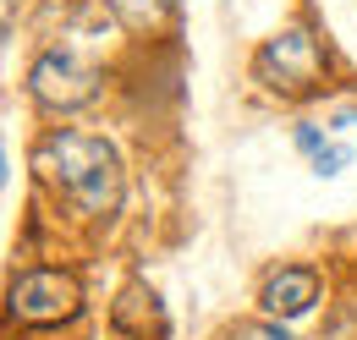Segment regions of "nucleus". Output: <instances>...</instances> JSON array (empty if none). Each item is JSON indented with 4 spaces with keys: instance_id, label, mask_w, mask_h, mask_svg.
I'll list each match as a JSON object with an SVG mask.
<instances>
[{
    "instance_id": "5",
    "label": "nucleus",
    "mask_w": 357,
    "mask_h": 340,
    "mask_svg": "<svg viewBox=\"0 0 357 340\" xmlns=\"http://www.w3.org/2000/svg\"><path fill=\"white\" fill-rule=\"evenodd\" d=\"M259 302H264L269 318H303L313 302H319V275L313 269H280V275H269Z\"/></svg>"
},
{
    "instance_id": "10",
    "label": "nucleus",
    "mask_w": 357,
    "mask_h": 340,
    "mask_svg": "<svg viewBox=\"0 0 357 340\" xmlns=\"http://www.w3.org/2000/svg\"><path fill=\"white\" fill-rule=\"evenodd\" d=\"M324 340H357V324L352 318H335V324L324 330Z\"/></svg>"
},
{
    "instance_id": "7",
    "label": "nucleus",
    "mask_w": 357,
    "mask_h": 340,
    "mask_svg": "<svg viewBox=\"0 0 357 340\" xmlns=\"http://www.w3.org/2000/svg\"><path fill=\"white\" fill-rule=\"evenodd\" d=\"M110 11L127 22V28H160L171 17V0H110Z\"/></svg>"
},
{
    "instance_id": "9",
    "label": "nucleus",
    "mask_w": 357,
    "mask_h": 340,
    "mask_svg": "<svg viewBox=\"0 0 357 340\" xmlns=\"http://www.w3.org/2000/svg\"><path fill=\"white\" fill-rule=\"evenodd\" d=\"M297 148H303V154H319V148H324L319 127H297Z\"/></svg>"
},
{
    "instance_id": "2",
    "label": "nucleus",
    "mask_w": 357,
    "mask_h": 340,
    "mask_svg": "<svg viewBox=\"0 0 357 340\" xmlns=\"http://www.w3.org/2000/svg\"><path fill=\"white\" fill-rule=\"evenodd\" d=\"M253 72L269 93H286V99H303L324 83V49L313 39V28H280L275 39L253 55Z\"/></svg>"
},
{
    "instance_id": "8",
    "label": "nucleus",
    "mask_w": 357,
    "mask_h": 340,
    "mask_svg": "<svg viewBox=\"0 0 357 340\" xmlns=\"http://www.w3.org/2000/svg\"><path fill=\"white\" fill-rule=\"evenodd\" d=\"M352 165V148H341V143H324L319 154H313V176H335V170Z\"/></svg>"
},
{
    "instance_id": "11",
    "label": "nucleus",
    "mask_w": 357,
    "mask_h": 340,
    "mask_svg": "<svg viewBox=\"0 0 357 340\" xmlns=\"http://www.w3.org/2000/svg\"><path fill=\"white\" fill-rule=\"evenodd\" d=\"M0 181H6V148H0Z\"/></svg>"
},
{
    "instance_id": "3",
    "label": "nucleus",
    "mask_w": 357,
    "mask_h": 340,
    "mask_svg": "<svg viewBox=\"0 0 357 340\" xmlns=\"http://www.w3.org/2000/svg\"><path fill=\"white\" fill-rule=\"evenodd\" d=\"M6 313H11V324H28V330L66 324V318L83 313V286H77V275H66V269H28V275L11 280Z\"/></svg>"
},
{
    "instance_id": "6",
    "label": "nucleus",
    "mask_w": 357,
    "mask_h": 340,
    "mask_svg": "<svg viewBox=\"0 0 357 340\" xmlns=\"http://www.w3.org/2000/svg\"><path fill=\"white\" fill-rule=\"evenodd\" d=\"M116 330L127 340H165V318H160V307H154V297L143 286H132L116 302Z\"/></svg>"
},
{
    "instance_id": "4",
    "label": "nucleus",
    "mask_w": 357,
    "mask_h": 340,
    "mask_svg": "<svg viewBox=\"0 0 357 340\" xmlns=\"http://www.w3.org/2000/svg\"><path fill=\"white\" fill-rule=\"evenodd\" d=\"M99 72H93L89 61H77L72 49H45L39 61H33V72H28V88H33V99L50 105V110H83L93 93H99Z\"/></svg>"
},
{
    "instance_id": "1",
    "label": "nucleus",
    "mask_w": 357,
    "mask_h": 340,
    "mask_svg": "<svg viewBox=\"0 0 357 340\" xmlns=\"http://www.w3.org/2000/svg\"><path fill=\"white\" fill-rule=\"evenodd\" d=\"M33 170L45 176L50 187L89 219H105L121 203V160L105 137H89V132H55L39 143L33 154Z\"/></svg>"
}]
</instances>
